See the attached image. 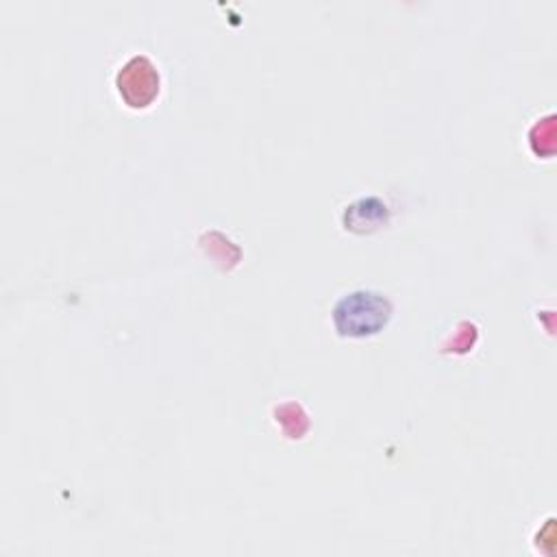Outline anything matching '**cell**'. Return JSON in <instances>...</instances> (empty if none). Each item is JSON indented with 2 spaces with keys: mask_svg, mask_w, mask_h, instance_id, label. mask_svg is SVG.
Returning <instances> with one entry per match:
<instances>
[{
  "mask_svg": "<svg viewBox=\"0 0 557 557\" xmlns=\"http://www.w3.org/2000/svg\"><path fill=\"white\" fill-rule=\"evenodd\" d=\"M392 318V302L372 289L344 294L333 307V324L342 337L376 335Z\"/></svg>",
  "mask_w": 557,
  "mask_h": 557,
  "instance_id": "obj_1",
  "label": "cell"
},
{
  "mask_svg": "<svg viewBox=\"0 0 557 557\" xmlns=\"http://www.w3.org/2000/svg\"><path fill=\"white\" fill-rule=\"evenodd\" d=\"M346 209H348V207H346ZM346 213L352 215L350 222H346V224H348L346 228H350V231H359V226H363L366 220H368V231H370V228H376V224H381V222H383V224L387 222V207H385L379 198H370L368 213L361 211V207H359L357 202L350 205V209H348Z\"/></svg>",
  "mask_w": 557,
  "mask_h": 557,
  "instance_id": "obj_3",
  "label": "cell"
},
{
  "mask_svg": "<svg viewBox=\"0 0 557 557\" xmlns=\"http://www.w3.org/2000/svg\"><path fill=\"white\" fill-rule=\"evenodd\" d=\"M120 98L133 109H146L159 94V72L148 57H133L115 76Z\"/></svg>",
  "mask_w": 557,
  "mask_h": 557,
  "instance_id": "obj_2",
  "label": "cell"
}]
</instances>
